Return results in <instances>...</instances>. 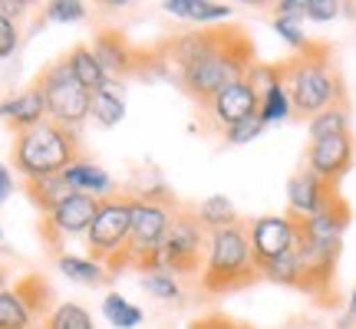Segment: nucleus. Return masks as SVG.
<instances>
[{
  "instance_id": "nucleus-1",
  "label": "nucleus",
  "mask_w": 356,
  "mask_h": 329,
  "mask_svg": "<svg viewBox=\"0 0 356 329\" xmlns=\"http://www.w3.org/2000/svg\"><path fill=\"white\" fill-rule=\"evenodd\" d=\"M280 76H284V89L291 96L293 119H300V122H310L314 115H320L330 106L350 102L337 53L327 40H310L291 60H280Z\"/></svg>"
},
{
  "instance_id": "nucleus-2",
  "label": "nucleus",
  "mask_w": 356,
  "mask_h": 329,
  "mask_svg": "<svg viewBox=\"0 0 356 329\" xmlns=\"http://www.w3.org/2000/svg\"><path fill=\"white\" fill-rule=\"evenodd\" d=\"M254 63H257V47H254V40H251V33H248L244 26L231 24L225 43H221L215 53H208L204 60H198L195 66H188L175 83H178V89H181L188 99H195V106L202 109V106H208L225 86H231V83H238V79L248 76Z\"/></svg>"
},
{
  "instance_id": "nucleus-3",
  "label": "nucleus",
  "mask_w": 356,
  "mask_h": 329,
  "mask_svg": "<svg viewBox=\"0 0 356 329\" xmlns=\"http://www.w3.org/2000/svg\"><path fill=\"white\" fill-rule=\"evenodd\" d=\"M181 211L178 198L168 188H149L132 194V234L126 247V267H136L145 273H162V241L175 214Z\"/></svg>"
},
{
  "instance_id": "nucleus-4",
  "label": "nucleus",
  "mask_w": 356,
  "mask_h": 329,
  "mask_svg": "<svg viewBox=\"0 0 356 329\" xmlns=\"http://www.w3.org/2000/svg\"><path fill=\"white\" fill-rule=\"evenodd\" d=\"M13 171L30 181V178H50L63 175L73 162L83 158V145L73 128H63L56 122H40L26 128L20 135H13Z\"/></svg>"
},
{
  "instance_id": "nucleus-5",
  "label": "nucleus",
  "mask_w": 356,
  "mask_h": 329,
  "mask_svg": "<svg viewBox=\"0 0 356 329\" xmlns=\"http://www.w3.org/2000/svg\"><path fill=\"white\" fill-rule=\"evenodd\" d=\"M261 273L251 257V241H248V221H238L225 230H215L208 237V260L202 270V290L211 296L238 293L254 287Z\"/></svg>"
},
{
  "instance_id": "nucleus-6",
  "label": "nucleus",
  "mask_w": 356,
  "mask_h": 329,
  "mask_svg": "<svg viewBox=\"0 0 356 329\" xmlns=\"http://www.w3.org/2000/svg\"><path fill=\"white\" fill-rule=\"evenodd\" d=\"M297 217V214H293ZM343 241H317L304 234L300 217H297V293H304L307 300H314L323 310H333L340 303L337 290V267H340Z\"/></svg>"
},
{
  "instance_id": "nucleus-7",
  "label": "nucleus",
  "mask_w": 356,
  "mask_h": 329,
  "mask_svg": "<svg viewBox=\"0 0 356 329\" xmlns=\"http://www.w3.org/2000/svg\"><path fill=\"white\" fill-rule=\"evenodd\" d=\"M129 234H132V194L115 191L99 201V211L86 230V257L102 264L115 277L126 260Z\"/></svg>"
},
{
  "instance_id": "nucleus-8",
  "label": "nucleus",
  "mask_w": 356,
  "mask_h": 329,
  "mask_svg": "<svg viewBox=\"0 0 356 329\" xmlns=\"http://www.w3.org/2000/svg\"><path fill=\"white\" fill-rule=\"evenodd\" d=\"M33 86H37L40 92H43V99H47V119L56 122V126L79 132V126H83L89 119V112H92V92H86V89L73 79L66 60H56V63L43 66L40 76L33 79Z\"/></svg>"
},
{
  "instance_id": "nucleus-9",
  "label": "nucleus",
  "mask_w": 356,
  "mask_h": 329,
  "mask_svg": "<svg viewBox=\"0 0 356 329\" xmlns=\"http://www.w3.org/2000/svg\"><path fill=\"white\" fill-rule=\"evenodd\" d=\"M208 230L191 208H181L162 241V273H202L208 260Z\"/></svg>"
},
{
  "instance_id": "nucleus-10",
  "label": "nucleus",
  "mask_w": 356,
  "mask_h": 329,
  "mask_svg": "<svg viewBox=\"0 0 356 329\" xmlns=\"http://www.w3.org/2000/svg\"><path fill=\"white\" fill-rule=\"evenodd\" d=\"M89 50H92V56L102 66V73L113 79V83L115 79H129V76H145L149 69H155V53L145 50V47H136L115 26H99L92 33Z\"/></svg>"
},
{
  "instance_id": "nucleus-11",
  "label": "nucleus",
  "mask_w": 356,
  "mask_h": 329,
  "mask_svg": "<svg viewBox=\"0 0 356 329\" xmlns=\"http://www.w3.org/2000/svg\"><path fill=\"white\" fill-rule=\"evenodd\" d=\"M99 211V198L92 194H83V191H73L66 201H60L50 214H40V237H43V247L50 253H63V244L70 237H86L92 217Z\"/></svg>"
},
{
  "instance_id": "nucleus-12",
  "label": "nucleus",
  "mask_w": 356,
  "mask_h": 329,
  "mask_svg": "<svg viewBox=\"0 0 356 329\" xmlns=\"http://www.w3.org/2000/svg\"><path fill=\"white\" fill-rule=\"evenodd\" d=\"M248 241H251V257H254L257 273L277 257L291 253L297 247V217L293 214H267L248 221Z\"/></svg>"
},
{
  "instance_id": "nucleus-13",
  "label": "nucleus",
  "mask_w": 356,
  "mask_h": 329,
  "mask_svg": "<svg viewBox=\"0 0 356 329\" xmlns=\"http://www.w3.org/2000/svg\"><path fill=\"white\" fill-rule=\"evenodd\" d=\"M353 158H356V142H353V132H346V135L310 142V145H307L304 168H310V171L317 178H323L327 185L340 188V181H343V178L350 175V168H353Z\"/></svg>"
},
{
  "instance_id": "nucleus-14",
  "label": "nucleus",
  "mask_w": 356,
  "mask_h": 329,
  "mask_svg": "<svg viewBox=\"0 0 356 329\" xmlns=\"http://www.w3.org/2000/svg\"><path fill=\"white\" fill-rule=\"evenodd\" d=\"M257 106H261V99H257L254 86H251L248 79H238V83H231V86L221 89L208 106H202V115L208 119V126L211 128L225 132V128L238 126V122L254 119Z\"/></svg>"
},
{
  "instance_id": "nucleus-15",
  "label": "nucleus",
  "mask_w": 356,
  "mask_h": 329,
  "mask_svg": "<svg viewBox=\"0 0 356 329\" xmlns=\"http://www.w3.org/2000/svg\"><path fill=\"white\" fill-rule=\"evenodd\" d=\"M337 198H340V188L327 185L310 168H297L291 175V181H287V214L314 217L330 201H337Z\"/></svg>"
},
{
  "instance_id": "nucleus-16",
  "label": "nucleus",
  "mask_w": 356,
  "mask_h": 329,
  "mask_svg": "<svg viewBox=\"0 0 356 329\" xmlns=\"http://www.w3.org/2000/svg\"><path fill=\"white\" fill-rule=\"evenodd\" d=\"M0 122H7L13 135H20L26 128L47 122V99H43V92L37 86H30L20 96L3 99L0 102Z\"/></svg>"
},
{
  "instance_id": "nucleus-17",
  "label": "nucleus",
  "mask_w": 356,
  "mask_h": 329,
  "mask_svg": "<svg viewBox=\"0 0 356 329\" xmlns=\"http://www.w3.org/2000/svg\"><path fill=\"white\" fill-rule=\"evenodd\" d=\"M66 66H70V73H73V79H76L79 86L86 89V92H102V89H113L115 83L106 73H102V66L99 60L92 56V50H89V43H76L73 50L63 56Z\"/></svg>"
},
{
  "instance_id": "nucleus-18",
  "label": "nucleus",
  "mask_w": 356,
  "mask_h": 329,
  "mask_svg": "<svg viewBox=\"0 0 356 329\" xmlns=\"http://www.w3.org/2000/svg\"><path fill=\"white\" fill-rule=\"evenodd\" d=\"M66 185L73 191H83V194H92V198H109V194H115V185L113 178L102 171L96 162H89V158H79V162H73L70 168L63 171Z\"/></svg>"
},
{
  "instance_id": "nucleus-19",
  "label": "nucleus",
  "mask_w": 356,
  "mask_h": 329,
  "mask_svg": "<svg viewBox=\"0 0 356 329\" xmlns=\"http://www.w3.org/2000/svg\"><path fill=\"white\" fill-rule=\"evenodd\" d=\"M162 10L178 17V20H191V24H202V26L228 20L234 13L228 3H215V0H162Z\"/></svg>"
},
{
  "instance_id": "nucleus-20",
  "label": "nucleus",
  "mask_w": 356,
  "mask_h": 329,
  "mask_svg": "<svg viewBox=\"0 0 356 329\" xmlns=\"http://www.w3.org/2000/svg\"><path fill=\"white\" fill-rule=\"evenodd\" d=\"M24 194L40 214H50L56 204L73 194V188L66 185L63 175H50V178H30V181H24Z\"/></svg>"
},
{
  "instance_id": "nucleus-21",
  "label": "nucleus",
  "mask_w": 356,
  "mask_h": 329,
  "mask_svg": "<svg viewBox=\"0 0 356 329\" xmlns=\"http://www.w3.org/2000/svg\"><path fill=\"white\" fill-rule=\"evenodd\" d=\"M13 290L24 296V303L30 306V313L43 323V319L53 313V287L47 277H40V273H26L13 283Z\"/></svg>"
},
{
  "instance_id": "nucleus-22",
  "label": "nucleus",
  "mask_w": 356,
  "mask_h": 329,
  "mask_svg": "<svg viewBox=\"0 0 356 329\" xmlns=\"http://www.w3.org/2000/svg\"><path fill=\"white\" fill-rule=\"evenodd\" d=\"M56 267L63 270V277H70L73 283H83V287H102V283L113 280V273L102 264L89 260V257H76V253H60Z\"/></svg>"
},
{
  "instance_id": "nucleus-23",
  "label": "nucleus",
  "mask_w": 356,
  "mask_h": 329,
  "mask_svg": "<svg viewBox=\"0 0 356 329\" xmlns=\"http://www.w3.org/2000/svg\"><path fill=\"white\" fill-rule=\"evenodd\" d=\"M195 214H198V221H202V228L208 230V234L225 230V228H231V224H238V221H241L238 211H234V204H231V198H225V194H211V198H204V201L195 208Z\"/></svg>"
},
{
  "instance_id": "nucleus-24",
  "label": "nucleus",
  "mask_w": 356,
  "mask_h": 329,
  "mask_svg": "<svg viewBox=\"0 0 356 329\" xmlns=\"http://www.w3.org/2000/svg\"><path fill=\"white\" fill-rule=\"evenodd\" d=\"M37 323L40 319L30 313V306L24 303V296L13 287L0 290V329H37Z\"/></svg>"
},
{
  "instance_id": "nucleus-25",
  "label": "nucleus",
  "mask_w": 356,
  "mask_h": 329,
  "mask_svg": "<svg viewBox=\"0 0 356 329\" xmlns=\"http://www.w3.org/2000/svg\"><path fill=\"white\" fill-rule=\"evenodd\" d=\"M307 126H310V142L333 139V135H346V132H350V102H340V106L323 109V112L314 115Z\"/></svg>"
},
{
  "instance_id": "nucleus-26",
  "label": "nucleus",
  "mask_w": 356,
  "mask_h": 329,
  "mask_svg": "<svg viewBox=\"0 0 356 329\" xmlns=\"http://www.w3.org/2000/svg\"><path fill=\"white\" fill-rule=\"evenodd\" d=\"M89 119H96L102 128H115L126 119V99L115 92V86L102 89V92L92 96V112H89Z\"/></svg>"
},
{
  "instance_id": "nucleus-27",
  "label": "nucleus",
  "mask_w": 356,
  "mask_h": 329,
  "mask_svg": "<svg viewBox=\"0 0 356 329\" xmlns=\"http://www.w3.org/2000/svg\"><path fill=\"white\" fill-rule=\"evenodd\" d=\"M293 109H291V96H287V89H284V76L274 83V86L267 89L264 96H261V106H257V119L270 126V122H284V119H291Z\"/></svg>"
},
{
  "instance_id": "nucleus-28",
  "label": "nucleus",
  "mask_w": 356,
  "mask_h": 329,
  "mask_svg": "<svg viewBox=\"0 0 356 329\" xmlns=\"http://www.w3.org/2000/svg\"><path fill=\"white\" fill-rule=\"evenodd\" d=\"M40 329H96L92 326V313H89L83 303H56L53 313L43 319Z\"/></svg>"
},
{
  "instance_id": "nucleus-29",
  "label": "nucleus",
  "mask_w": 356,
  "mask_h": 329,
  "mask_svg": "<svg viewBox=\"0 0 356 329\" xmlns=\"http://www.w3.org/2000/svg\"><path fill=\"white\" fill-rule=\"evenodd\" d=\"M102 317L109 319L115 329H136L145 313H142L136 303H129L122 293H106V300H102Z\"/></svg>"
},
{
  "instance_id": "nucleus-30",
  "label": "nucleus",
  "mask_w": 356,
  "mask_h": 329,
  "mask_svg": "<svg viewBox=\"0 0 356 329\" xmlns=\"http://www.w3.org/2000/svg\"><path fill=\"white\" fill-rule=\"evenodd\" d=\"M297 277H300V270H297V247L261 270V280L277 283V287H291V290H297Z\"/></svg>"
},
{
  "instance_id": "nucleus-31",
  "label": "nucleus",
  "mask_w": 356,
  "mask_h": 329,
  "mask_svg": "<svg viewBox=\"0 0 356 329\" xmlns=\"http://www.w3.org/2000/svg\"><path fill=\"white\" fill-rule=\"evenodd\" d=\"M142 290L149 293V296H155V300H162V303H172V300L181 296L178 280L172 273H145L142 277Z\"/></svg>"
},
{
  "instance_id": "nucleus-32",
  "label": "nucleus",
  "mask_w": 356,
  "mask_h": 329,
  "mask_svg": "<svg viewBox=\"0 0 356 329\" xmlns=\"http://www.w3.org/2000/svg\"><path fill=\"white\" fill-rule=\"evenodd\" d=\"M43 17L53 24H76L86 17V3L83 0H53V3H47Z\"/></svg>"
},
{
  "instance_id": "nucleus-33",
  "label": "nucleus",
  "mask_w": 356,
  "mask_h": 329,
  "mask_svg": "<svg viewBox=\"0 0 356 329\" xmlns=\"http://www.w3.org/2000/svg\"><path fill=\"white\" fill-rule=\"evenodd\" d=\"M264 122L261 119H248V122H238V126H231V128H225L221 135H225V142L228 145H248V142H254V139H261V132H264Z\"/></svg>"
},
{
  "instance_id": "nucleus-34",
  "label": "nucleus",
  "mask_w": 356,
  "mask_h": 329,
  "mask_svg": "<svg viewBox=\"0 0 356 329\" xmlns=\"http://www.w3.org/2000/svg\"><path fill=\"white\" fill-rule=\"evenodd\" d=\"M274 30H277V37L284 40V43H291L293 53H300L310 43V37L304 33V26H300V20H287V17H274Z\"/></svg>"
},
{
  "instance_id": "nucleus-35",
  "label": "nucleus",
  "mask_w": 356,
  "mask_h": 329,
  "mask_svg": "<svg viewBox=\"0 0 356 329\" xmlns=\"http://www.w3.org/2000/svg\"><path fill=\"white\" fill-rule=\"evenodd\" d=\"M340 10H343V3H337V0H307L304 3V20L327 24V20H337Z\"/></svg>"
},
{
  "instance_id": "nucleus-36",
  "label": "nucleus",
  "mask_w": 356,
  "mask_h": 329,
  "mask_svg": "<svg viewBox=\"0 0 356 329\" xmlns=\"http://www.w3.org/2000/svg\"><path fill=\"white\" fill-rule=\"evenodd\" d=\"M188 329H254V326H248V323L228 317V313H208V317L191 319Z\"/></svg>"
},
{
  "instance_id": "nucleus-37",
  "label": "nucleus",
  "mask_w": 356,
  "mask_h": 329,
  "mask_svg": "<svg viewBox=\"0 0 356 329\" xmlns=\"http://www.w3.org/2000/svg\"><path fill=\"white\" fill-rule=\"evenodd\" d=\"M17 40H20L17 24H10V20H3V17H0V60H7V56L17 50Z\"/></svg>"
},
{
  "instance_id": "nucleus-38",
  "label": "nucleus",
  "mask_w": 356,
  "mask_h": 329,
  "mask_svg": "<svg viewBox=\"0 0 356 329\" xmlns=\"http://www.w3.org/2000/svg\"><path fill=\"white\" fill-rule=\"evenodd\" d=\"M26 10H30V3H26V0H0V17H3V20H10V24L24 20Z\"/></svg>"
},
{
  "instance_id": "nucleus-39",
  "label": "nucleus",
  "mask_w": 356,
  "mask_h": 329,
  "mask_svg": "<svg viewBox=\"0 0 356 329\" xmlns=\"http://www.w3.org/2000/svg\"><path fill=\"white\" fill-rule=\"evenodd\" d=\"M10 194H13V175H10L7 164H0V204L7 201Z\"/></svg>"
},
{
  "instance_id": "nucleus-40",
  "label": "nucleus",
  "mask_w": 356,
  "mask_h": 329,
  "mask_svg": "<svg viewBox=\"0 0 356 329\" xmlns=\"http://www.w3.org/2000/svg\"><path fill=\"white\" fill-rule=\"evenodd\" d=\"M343 329H350V326H356V287H353V293H350V303H346V317H343V323H340Z\"/></svg>"
},
{
  "instance_id": "nucleus-41",
  "label": "nucleus",
  "mask_w": 356,
  "mask_h": 329,
  "mask_svg": "<svg viewBox=\"0 0 356 329\" xmlns=\"http://www.w3.org/2000/svg\"><path fill=\"white\" fill-rule=\"evenodd\" d=\"M102 7H109V10H119V7H126V0H109V3H102Z\"/></svg>"
},
{
  "instance_id": "nucleus-42",
  "label": "nucleus",
  "mask_w": 356,
  "mask_h": 329,
  "mask_svg": "<svg viewBox=\"0 0 356 329\" xmlns=\"http://www.w3.org/2000/svg\"><path fill=\"white\" fill-rule=\"evenodd\" d=\"M0 290H7V270H3V264H0Z\"/></svg>"
}]
</instances>
